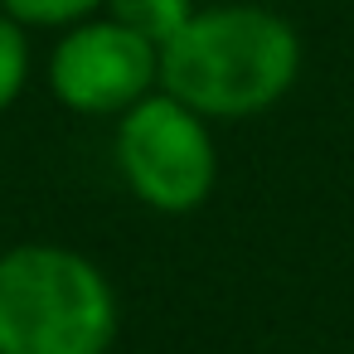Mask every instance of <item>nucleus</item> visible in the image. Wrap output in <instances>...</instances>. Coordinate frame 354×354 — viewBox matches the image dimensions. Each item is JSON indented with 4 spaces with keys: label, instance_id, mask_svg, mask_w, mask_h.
<instances>
[{
    "label": "nucleus",
    "instance_id": "0eeeda50",
    "mask_svg": "<svg viewBox=\"0 0 354 354\" xmlns=\"http://www.w3.org/2000/svg\"><path fill=\"white\" fill-rule=\"evenodd\" d=\"M97 6L102 0H0V10L15 15L20 25H78Z\"/></svg>",
    "mask_w": 354,
    "mask_h": 354
},
{
    "label": "nucleus",
    "instance_id": "f257e3e1",
    "mask_svg": "<svg viewBox=\"0 0 354 354\" xmlns=\"http://www.w3.org/2000/svg\"><path fill=\"white\" fill-rule=\"evenodd\" d=\"M301 73L296 30L267 6L194 10L160 44V88L204 117H257Z\"/></svg>",
    "mask_w": 354,
    "mask_h": 354
},
{
    "label": "nucleus",
    "instance_id": "f03ea898",
    "mask_svg": "<svg viewBox=\"0 0 354 354\" xmlns=\"http://www.w3.org/2000/svg\"><path fill=\"white\" fill-rule=\"evenodd\" d=\"M117 296L97 262L59 243L0 252V354H107Z\"/></svg>",
    "mask_w": 354,
    "mask_h": 354
},
{
    "label": "nucleus",
    "instance_id": "20e7f679",
    "mask_svg": "<svg viewBox=\"0 0 354 354\" xmlns=\"http://www.w3.org/2000/svg\"><path fill=\"white\" fill-rule=\"evenodd\" d=\"M160 83V44L127 30L122 20H78L54 59H49V88L64 107L83 117H112L136 107Z\"/></svg>",
    "mask_w": 354,
    "mask_h": 354
},
{
    "label": "nucleus",
    "instance_id": "39448f33",
    "mask_svg": "<svg viewBox=\"0 0 354 354\" xmlns=\"http://www.w3.org/2000/svg\"><path fill=\"white\" fill-rule=\"evenodd\" d=\"M107 15L122 20L127 30L146 35L151 44H165L189 15H194V0H102Z\"/></svg>",
    "mask_w": 354,
    "mask_h": 354
},
{
    "label": "nucleus",
    "instance_id": "7ed1b4c3",
    "mask_svg": "<svg viewBox=\"0 0 354 354\" xmlns=\"http://www.w3.org/2000/svg\"><path fill=\"white\" fill-rule=\"evenodd\" d=\"M117 165L131 194L156 214H194L218 180V151L209 136V117L189 102L146 93L122 112L117 127Z\"/></svg>",
    "mask_w": 354,
    "mask_h": 354
},
{
    "label": "nucleus",
    "instance_id": "423d86ee",
    "mask_svg": "<svg viewBox=\"0 0 354 354\" xmlns=\"http://www.w3.org/2000/svg\"><path fill=\"white\" fill-rule=\"evenodd\" d=\"M25 78H30V39H25V25L15 15L0 10V112L25 93Z\"/></svg>",
    "mask_w": 354,
    "mask_h": 354
}]
</instances>
